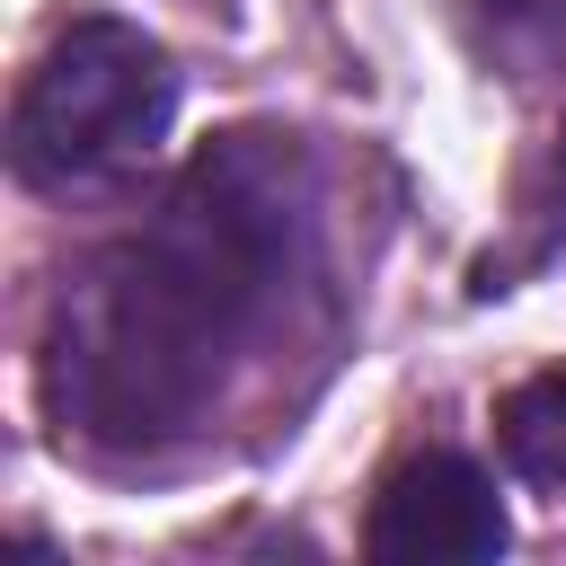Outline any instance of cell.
<instances>
[{
    "label": "cell",
    "instance_id": "6da1fadb",
    "mask_svg": "<svg viewBox=\"0 0 566 566\" xmlns=\"http://www.w3.org/2000/svg\"><path fill=\"white\" fill-rule=\"evenodd\" d=\"M301 221L310 168L292 133L239 124L203 142L142 230L88 248L53 283L35 354L53 433L106 460L195 433L248 336L274 318Z\"/></svg>",
    "mask_w": 566,
    "mask_h": 566
},
{
    "label": "cell",
    "instance_id": "7a4b0ae2",
    "mask_svg": "<svg viewBox=\"0 0 566 566\" xmlns=\"http://www.w3.org/2000/svg\"><path fill=\"white\" fill-rule=\"evenodd\" d=\"M168 106H177V71H168V53L142 27H124V18H71L35 53V71L18 80L9 168L35 195L97 186V177L133 168L168 133Z\"/></svg>",
    "mask_w": 566,
    "mask_h": 566
},
{
    "label": "cell",
    "instance_id": "3957f363",
    "mask_svg": "<svg viewBox=\"0 0 566 566\" xmlns=\"http://www.w3.org/2000/svg\"><path fill=\"white\" fill-rule=\"evenodd\" d=\"M504 539H513V522H504L486 469L460 451L398 460L363 522V548L380 566H469V557H504Z\"/></svg>",
    "mask_w": 566,
    "mask_h": 566
},
{
    "label": "cell",
    "instance_id": "277c9868",
    "mask_svg": "<svg viewBox=\"0 0 566 566\" xmlns=\"http://www.w3.org/2000/svg\"><path fill=\"white\" fill-rule=\"evenodd\" d=\"M495 442L531 486H566V363H548L495 398Z\"/></svg>",
    "mask_w": 566,
    "mask_h": 566
},
{
    "label": "cell",
    "instance_id": "5b68a950",
    "mask_svg": "<svg viewBox=\"0 0 566 566\" xmlns=\"http://www.w3.org/2000/svg\"><path fill=\"white\" fill-rule=\"evenodd\" d=\"M469 35L504 80L566 71V0H469Z\"/></svg>",
    "mask_w": 566,
    "mask_h": 566
}]
</instances>
